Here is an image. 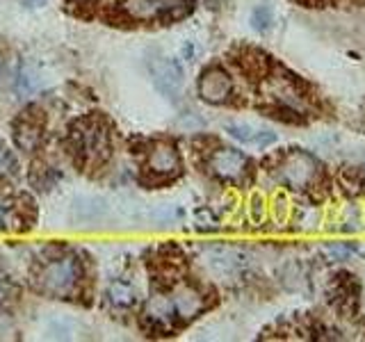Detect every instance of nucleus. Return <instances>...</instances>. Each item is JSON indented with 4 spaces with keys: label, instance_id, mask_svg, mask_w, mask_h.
<instances>
[{
    "label": "nucleus",
    "instance_id": "obj_1",
    "mask_svg": "<svg viewBox=\"0 0 365 342\" xmlns=\"http://www.w3.org/2000/svg\"><path fill=\"white\" fill-rule=\"evenodd\" d=\"M73 146L87 165H101L110 155V135L101 121H83L73 128Z\"/></svg>",
    "mask_w": 365,
    "mask_h": 342
},
{
    "label": "nucleus",
    "instance_id": "obj_2",
    "mask_svg": "<svg viewBox=\"0 0 365 342\" xmlns=\"http://www.w3.org/2000/svg\"><path fill=\"white\" fill-rule=\"evenodd\" d=\"M78 281H80V265L73 256H60L51 262H46L39 274L41 290L53 296L71 294Z\"/></svg>",
    "mask_w": 365,
    "mask_h": 342
},
{
    "label": "nucleus",
    "instance_id": "obj_3",
    "mask_svg": "<svg viewBox=\"0 0 365 342\" xmlns=\"http://www.w3.org/2000/svg\"><path fill=\"white\" fill-rule=\"evenodd\" d=\"M146 68L158 91L167 98H178L182 89V68L176 60H171L165 53L151 51L146 55Z\"/></svg>",
    "mask_w": 365,
    "mask_h": 342
},
{
    "label": "nucleus",
    "instance_id": "obj_4",
    "mask_svg": "<svg viewBox=\"0 0 365 342\" xmlns=\"http://www.w3.org/2000/svg\"><path fill=\"white\" fill-rule=\"evenodd\" d=\"M315 176H317L315 160L302 151L288 153L279 167V178L290 190H306L315 180Z\"/></svg>",
    "mask_w": 365,
    "mask_h": 342
},
{
    "label": "nucleus",
    "instance_id": "obj_5",
    "mask_svg": "<svg viewBox=\"0 0 365 342\" xmlns=\"http://www.w3.org/2000/svg\"><path fill=\"white\" fill-rule=\"evenodd\" d=\"M190 5L192 0H123V9L137 21L182 14Z\"/></svg>",
    "mask_w": 365,
    "mask_h": 342
},
{
    "label": "nucleus",
    "instance_id": "obj_6",
    "mask_svg": "<svg viewBox=\"0 0 365 342\" xmlns=\"http://www.w3.org/2000/svg\"><path fill=\"white\" fill-rule=\"evenodd\" d=\"M249 169L247 157L235 148H220L210 157V171L224 180H240Z\"/></svg>",
    "mask_w": 365,
    "mask_h": 342
},
{
    "label": "nucleus",
    "instance_id": "obj_7",
    "mask_svg": "<svg viewBox=\"0 0 365 342\" xmlns=\"http://www.w3.org/2000/svg\"><path fill=\"white\" fill-rule=\"evenodd\" d=\"M180 167V157H178V148L171 142H158L148 148L146 155V169L151 174L165 178V176H174Z\"/></svg>",
    "mask_w": 365,
    "mask_h": 342
},
{
    "label": "nucleus",
    "instance_id": "obj_8",
    "mask_svg": "<svg viewBox=\"0 0 365 342\" xmlns=\"http://www.w3.org/2000/svg\"><path fill=\"white\" fill-rule=\"evenodd\" d=\"M233 91L231 78L222 68H208L199 80V96L208 103H224Z\"/></svg>",
    "mask_w": 365,
    "mask_h": 342
},
{
    "label": "nucleus",
    "instance_id": "obj_9",
    "mask_svg": "<svg viewBox=\"0 0 365 342\" xmlns=\"http://www.w3.org/2000/svg\"><path fill=\"white\" fill-rule=\"evenodd\" d=\"M167 299L171 306V313H174V319H192L203 311L201 292L197 288H190V285H182Z\"/></svg>",
    "mask_w": 365,
    "mask_h": 342
},
{
    "label": "nucleus",
    "instance_id": "obj_10",
    "mask_svg": "<svg viewBox=\"0 0 365 342\" xmlns=\"http://www.w3.org/2000/svg\"><path fill=\"white\" fill-rule=\"evenodd\" d=\"M265 94L272 96L279 105L288 110H302L304 108V96L302 91L294 87L290 78H269L265 85Z\"/></svg>",
    "mask_w": 365,
    "mask_h": 342
},
{
    "label": "nucleus",
    "instance_id": "obj_11",
    "mask_svg": "<svg viewBox=\"0 0 365 342\" xmlns=\"http://www.w3.org/2000/svg\"><path fill=\"white\" fill-rule=\"evenodd\" d=\"M14 144L21 151L32 153L41 144V123L34 117H23L14 125Z\"/></svg>",
    "mask_w": 365,
    "mask_h": 342
},
{
    "label": "nucleus",
    "instance_id": "obj_12",
    "mask_svg": "<svg viewBox=\"0 0 365 342\" xmlns=\"http://www.w3.org/2000/svg\"><path fill=\"white\" fill-rule=\"evenodd\" d=\"M108 214V203L98 197H85L73 203V222L78 226L96 224Z\"/></svg>",
    "mask_w": 365,
    "mask_h": 342
},
{
    "label": "nucleus",
    "instance_id": "obj_13",
    "mask_svg": "<svg viewBox=\"0 0 365 342\" xmlns=\"http://www.w3.org/2000/svg\"><path fill=\"white\" fill-rule=\"evenodd\" d=\"M108 299L117 308H128L137 301V292L128 281H114L108 288Z\"/></svg>",
    "mask_w": 365,
    "mask_h": 342
},
{
    "label": "nucleus",
    "instance_id": "obj_14",
    "mask_svg": "<svg viewBox=\"0 0 365 342\" xmlns=\"http://www.w3.org/2000/svg\"><path fill=\"white\" fill-rule=\"evenodd\" d=\"M14 87L21 96H30L34 94V91H39L41 87V78L37 76V71H34L32 66L23 64L19 71H16V78H14Z\"/></svg>",
    "mask_w": 365,
    "mask_h": 342
},
{
    "label": "nucleus",
    "instance_id": "obj_15",
    "mask_svg": "<svg viewBox=\"0 0 365 342\" xmlns=\"http://www.w3.org/2000/svg\"><path fill=\"white\" fill-rule=\"evenodd\" d=\"M274 23V11L269 5H258L254 11H251V26H254L258 32H267Z\"/></svg>",
    "mask_w": 365,
    "mask_h": 342
},
{
    "label": "nucleus",
    "instance_id": "obj_16",
    "mask_svg": "<svg viewBox=\"0 0 365 342\" xmlns=\"http://www.w3.org/2000/svg\"><path fill=\"white\" fill-rule=\"evenodd\" d=\"M226 133L231 135L233 140L242 142V144H254L258 130H254V128H251V125H247V123H228V125H226Z\"/></svg>",
    "mask_w": 365,
    "mask_h": 342
},
{
    "label": "nucleus",
    "instance_id": "obj_17",
    "mask_svg": "<svg viewBox=\"0 0 365 342\" xmlns=\"http://www.w3.org/2000/svg\"><path fill=\"white\" fill-rule=\"evenodd\" d=\"M19 169V160L11 153V148L0 144V176H14Z\"/></svg>",
    "mask_w": 365,
    "mask_h": 342
},
{
    "label": "nucleus",
    "instance_id": "obj_18",
    "mask_svg": "<svg viewBox=\"0 0 365 342\" xmlns=\"http://www.w3.org/2000/svg\"><path fill=\"white\" fill-rule=\"evenodd\" d=\"M354 251H356V249H354L351 244H331L327 249V256L331 260H336V262H342V260H347L354 254Z\"/></svg>",
    "mask_w": 365,
    "mask_h": 342
},
{
    "label": "nucleus",
    "instance_id": "obj_19",
    "mask_svg": "<svg viewBox=\"0 0 365 342\" xmlns=\"http://www.w3.org/2000/svg\"><path fill=\"white\" fill-rule=\"evenodd\" d=\"M14 294H16L14 283H11V279L5 271H0V306L7 304L9 299H14Z\"/></svg>",
    "mask_w": 365,
    "mask_h": 342
},
{
    "label": "nucleus",
    "instance_id": "obj_20",
    "mask_svg": "<svg viewBox=\"0 0 365 342\" xmlns=\"http://www.w3.org/2000/svg\"><path fill=\"white\" fill-rule=\"evenodd\" d=\"M11 208H14V203H11L9 197L5 194H0V228L9 226V214H11Z\"/></svg>",
    "mask_w": 365,
    "mask_h": 342
},
{
    "label": "nucleus",
    "instance_id": "obj_21",
    "mask_svg": "<svg viewBox=\"0 0 365 342\" xmlns=\"http://www.w3.org/2000/svg\"><path fill=\"white\" fill-rule=\"evenodd\" d=\"M197 222H199V228H201V231H212V228L217 226L215 217H212L208 210H199V212H197Z\"/></svg>",
    "mask_w": 365,
    "mask_h": 342
},
{
    "label": "nucleus",
    "instance_id": "obj_22",
    "mask_svg": "<svg viewBox=\"0 0 365 342\" xmlns=\"http://www.w3.org/2000/svg\"><path fill=\"white\" fill-rule=\"evenodd\" d=\"M21 5H26V7H41V5H46V0H21Z\"/></svg>",
    "mask_w": 365,
    "mask_h": 342
}]
</instances>
